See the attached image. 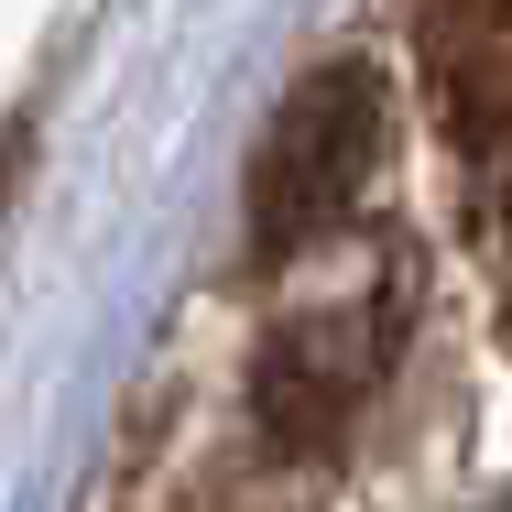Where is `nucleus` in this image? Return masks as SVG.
I'll return each instance as SVG.
<instances>
[{
  "label": "nucleus",
  "mask_w": 512,
  "mask_h": 512,
  "mask_svg": "<svg viewBox=\"0 0 512 512\" xmlns=\"http://www.w3.org/2000/svg\"><path fill=\"white\" fill-rule=\"evenodd\" d=\"M425 77H436V109H447L458 153L502 164L512 153V0H436Z\"/></svg>",
  "instance_id": "3"
},
{
  "label": "nucleus",
  "mask_w": 512,
  "mask_h": 512,
  "mask_svg": "<svg viewBox=\"0 0 512 512\" xmlns=\"http://www.w3.org/2000/svg\"><path fill=\"white\" fill-rule=\"evenodd\" d=\"M371 153H382V77L371 66H316L273 109L262 153H251V240L306 251L316 229H338L360 175H371Z\"/></svg>",
  "instance_id": "1"
},
{
  "label": "nucleus",
  "mask_w": 512,
  "mask_h": 512,
  "mask_svg": "<svg viewBox=\"0 0 512 512\" xmlns=\"http://www.w3.org/2000/svg\"><path fill=\"white\" fill-rule=\"evenodd\" d=\"M393 327H404V295L382 284L371 306H306L284 316L273 338H262V360H251V414L273 425V447H327L360 393H371V371L393 360Z\"/></svg>",
  "instance_id": "2"
}]
</instances>
